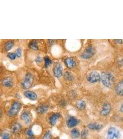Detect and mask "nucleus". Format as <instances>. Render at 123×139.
I'll list each match as a JSON object with an SVG mask.
<instances>
[{"label":"nucleus","mask_w":123,"mask_h":139,"mask_svg":"<svg viewBox=\"0 0 123 139\" xmlns=\"http://www.w3.org/2000/svg\"><path fill=\"white\" fill-rule=\"evenodd\" d=\"M14 77L8 72L0 79V85L6 89H10L13 87L14 84Z\"/></svg>","instance_id":"nucleus-1"},{"label":"nucleus","mask_w":123,"mask_h":139,"mask_svg":"<svg viewBox=\"0 0 123 139\" xmlns=\"http://www.w3.org/2000/svg\"><path fill=\"white\" fill-rule=\"evenodd\" d=\"M101 79L103 84L107 87H111L113 86L114 82V77L110 72H105L102 73Z\"/></svg>","instance_id":"nucleus-2"},{"label":"nucleus","mask_w":123,"mask_h":139,"mask_svg":"<svg viewBox=\"0 0 123 139\" xmlns=\"http://www.w3.org/2000/svg\"><path fill=\"white\" fill-rule=\"evenodd\" d=\"M15 41L14 40H4L0 43V51L6 53L11 50L15 45Z\"/></svg>","instance_id":"nucleus-3"},{"label":"nucleus","mask_w":123,"mask_h":139,"mask_svg":"<svg viewBox=\"0 0 123 139\" xmlns=\"http://www.w3.org/2000/svg\"><path fill=\"white\" fill-rule=\"evenodd\" d=\"M34 81L33 76L30 72L26 73L21 82V86L24 89L27 90L33 85Z\"/></svg>","instance_id":"nucleus-4"},{"label":"nucleus","mask_w":123,"mask_h":139,"mask_svg":"<svg viewBox=\"0 0 123 139\" xmlns=\"http://www.w3.org/2000/svg\"><path fill=\"white\" fill-rule=\"evenodd\" d=\"M22 104L19 101H15L12 104L8 112V115L11 116H14L19 113Z\"/></svg>","instance_id":"nucleus-5"},{"label":"nucleus","mask_w":123,"mask_h":139,"mask_svg":"<svg viewBox=\"0 0 123 139\" xmlns=\"http://www.w3.org/2000/svg\"><path fill=\"white\" fill-rule=\"evenodd\" d=\"M120 137L119 131L114 127H110L108 131L107 139H118Z\"/></svg>","instance_id":"nucleus-6"},{"label":"nucleus","mask_w":123,"mask_h":139,"mask_svg":"<svg viewBox=\"0 0 123 139\" xmlns=\"http://www.w3.org/2000/svg\"><path fill=\"white\" fill-rule=\"evenodd\" d=\"M87 79L89 82L91 83L98 82L101 80V76L98 72L94 71L90 72L88 75Z\"/></svg>","instance_id":"nucleus-7"},{"label":"nucleus","mask_w":123,"mask_h":139,"mask_svg":"<svg viewBox=\"0 0 123 139\" xmlns=\"http://www.w3.org/2000/svg\"><path fill=\"white\" fill-rule=\"evenodd\" d=\"M95 54V50L92 46L87 47L84 52L82 53L81 57L84 59H89L93 56Z\"/></svg>","instance_id":"nucleus-8"},{"label":"nucleus","mask_w":123,"mask_h":139,"mask_svg":"<svg viewBox=\"0 0 123 139\" xmlns=\"http://www.w3.org/2000/svg\"><path fill=\"white\" fill-rule=\"evenodd\" d=\"M62 67L61 64L57 63L53 69L54 75L57 77H61L62 75Z\"/></svg>","instance_id":"nucleus-9"},{"label":"nucleus","mask_w":123,"mask_h":139,"mask_svg":"<svg viewBox=\"0 0 123 139\" xmlns=\"http://www.w3.org/2000/svg\"><path fill=\"white\" fill-rule=\"evenodd\" d=\"M111 110V107L108 103H105L103 106L102 109L100 112V114L103 116H106L108 114Z\"/></svg>","instance_id":"nucleus-10"},{"label":"nucleus","mask_w":123,"mask_h":139,"mask_svg":"<svg viewBox=\"0 0 123 139\" xmlns=\"http://www.w3.org/2000/svg\"><path fill=\"white\" fill-rule=\"evenodd\" d=\"M11 131L14 134H18L20 132L22 127L20 124L15 123L13 124L11 127Z\"/></svg>","instance_id":"nucleus-11"},{"label":"nucleus","mask_w":123,"mask_h":139,"mask_svg":"<svg viewBox=\"0 0 123 139\" xmlns=\"http://www.w3.org/2000/svg\"><path fill=\"white\" fill-rule=\"evenodd\" d=\"M21 119L26 124H29L30 123L31 121V117L30 114L28 112L25 111L21 115Z\"/></svg>","instance_id":"nucleus-12"},{"label":"nucleus","mask_w":123,"mask_h":139,"mask_svg":"<svg viewBox=\"0 0 123 139\" xmlns=\"http://www.w3.org/2000/svg\"><path fill=\"white\" fill-rule=\"evenodd\" d=\"M61 114L59 113L54 114H52L49 118V123L52 126L55 125L58 120L61 117Z\"/></svg>","instance_id":"nucleus-13"},{"label":"nucleus","mask_w":123,"mask_h":139,"mask_svg":"<svg viewBox=\"0 0 123 139\" xmlns=\"http://www.w3.org/2000/svg\"><path fill=\"white\" fill-rule=\"evenodd\" d=\"M24 95L26 98L31 100H36L37 98V95L35 93L31 90H26L24 92Z\"/></svg>","instance_id":"nucleus-14"},{"label":"nucleus","mask_w":123,"mask_h":139,"mask_svg":"<svg viewBox=\"0 0 123 139\" xmlns=\"http://www.w3.org/2000/svg\"><path fill=\"white\" fill-rule=\"evenodd\" d=\"M79 121L77 119L74 117H71L67 121V126L70 128H72L77 125Z\"/></svg>","instance_id":"nucleus-15"},{"label":"nucleus","mask_w":123,"mask_h":139,"mask_svg":"<svg viewBox=\"0 0 123 139\" xmlns=\"http://www.w3.org/2000/svg\"><path fill=\"white\" fill-rule=\"evenodd\" d=\"M65 63L67 67L72 69L76 65V62L72 57H67L65 60Z\"/></svg>","instance_id":"nucleus-16"},{"label":"nucleus","mask_w":123,"mask_h":139,"mask_svg":"<svg viewBox=\"0 0 123 139\" xmlns=\"http://www.w3.org/2000/svg\"><path fill=\"white\" fill-rule=\"evenodd\" d=\"M115 91L118 95L122 96L123 94V82L122 81L118 82L115 88Z\"/></svg>","instance_id":"nucleus-17"},{"label":"nucleus","mask_w":123,"mask_h":139,"mask_svg":"<svg viewBox=\"0 0 123 139\" xmlns=\"http://www.w3.org/2000/svg\"><path fill=\"white\" fill-rule=\"evenodd\" d=\"M48 106L46 105H42L39 106L37 108H36V111L37 113L40 114H44L46 113L47 111L48 110Z\"/></svg>","instance_id":"nucleus-18"},{"label":"nucleus","mask_w":123,"mask_h":139,"mask_svg":"<svg viewBox=\"0 0 123 139\" xmlns=\"http://www.w3.org/2000/svg\"><path fill=\"white\" fill-rule=\"evenodd\" d=\"M88 128L91 129V130H100L102 128V125L100 124L90 123L88 125Z\"/></svg>","instance_id":"nucleus-19"},{"label":"nucleus","mask_w":123,"mask_h":139,"mask_svg":"<svg viewBox=\"0 0 123 139\" xmlns=\"http://www.w3.org/2000/svg\"><path fill=\"white\" fill-rule=\"evenodd\" d=\"M29 47L33 50H37L38 49V46L37 42L36 40L31 41L29 43Z\"/></svg>","instance_id":"nucleus-20"},{"label":"nucleus","mask_w":123,"mask_h":139,"mask_svg":"<svg viewBox=\"0 0 123 139\" xmlns=\"http://www.w3.org/2000/svg\"><path fill=\"white\" fill-rule=\"evenodd\" d=\"M6 54V57L12 61H14L17 58L14 52H8Z\"/></svg>","instance_id":"nucleus-21"},{"label":"nucleus","mask_w":123,"mask_h":139,"mask_svg":"<svg viewBox=\"0 0 123 139\" xmlns=\"http://www.w3.org/2000/svg\"><path fill=\"white\" fill-rule=\"evenodd\" d=\"M7 73V71L4 65L0 63V79L5 76Z\"/></svg>","instance_id":"nucleus-22"},{"label":"nucleus","mask_w":123,"mask_h":139,"mask_svg":"<svg viewBox=\"0 0 123 139\" xmlns=\"http://www.w3.org/2000/svg\"><path fill=\"white\" fill-rule=\"evenodd\" d=\"M85 106H86V104H85V102L82 100L78 101L76 103V107L77 108L80 110L83 109L85 108Z\"/></svg>","instance_id":"nucleus-23"},{"label":"nucleus","mask_w":123,"mask_h":139,"mask_svg":"<svg viewBox=\"0 0 123 139\" xmlns=\"http://www.w3.org/2000/svg\"><path fill=\"white\" fill-rule=\"evenodd\" d=\"M71 134L72 135V137L74 139H76L79 137L80 135V133L79 130L77 129H73L71 131Z\"/></svg>","instance_id":"nucleus-24"},{"label":"nucleus","mask_w":123,"mask_h":139,"mask_svg":"<svg viewBox=\"0 0 123 139\" xmlns=\"http://www.w3.org/2000/svg\"><path fill=\"white\" fill-rule=\"evenodd\" d=\"M64 77L67 80L71 81L73 79V76L71 72H65V75H64Z\"/></svg>","instance_id":"nucleus-25"},{"label":"nucleus","mask_w":123,"mask_h":139,"mask_svg":"<svg viewBox=\"0 0 123 139\" xmlns=\"http://www.w3.org/2000/svg\"><path fill=\"white\" fill-rule=\"evenodd\" d=\"M14 52L16 55V56L18 58H20L22 56V49L19 47L16 49Z\"/></svg>","instance_id":"nucleus-26"},{"label":"nucleus","mask_w":123,"mask_h":139,"mask_svg":"<svg viewBox=\"0 0 123 139\" xmlns=\"http://www.w3.org/2000/svg\"><path fill=\"white\" fill-rule=\"evenodd\" d=\"M45 60V67H48L49 65H50L52 63L51 60L49 58V57L46 56L44 58Z\"/></svg>","instance_id":"nucleus-27"},{"label":"nucleus","mask_w":123,"mask_h":139,"mask_svg":"<svg viewBox=\"0 0 123 139\" xmlns=\"http://www.w3.org/2000/svg\"><path fill=\"white\" fill-rule=\"evenodd\" d=\"M2 139H10L11 135L8 132H4L1 134Z\"/></svg>","instance_id":"nucleus-28"},{"label":"nucleus","mask_w":123,"mask_h":139,"mask_svg":"<svg viewBox=\"0 0 123 139\" xmlns=\"http://www.w3.org/2000/svg\"><path fill=\"white\" fill-rule=\"evenodd\" d=\"M52 134L50 131H48L45 134L42 139H51Z\"/></svg>","instance_id":"nucleus-29"},{"label":"nucleus","mask_w":123,"mask_h":139,"mask_svg":"<svg viewBox=\"0 0 123 139\" xmlns=\"http://www.w3.org/2000/svg\"><path fill=\"white\" fill-rule=\"evenodd\" d=\"M26 133L30 137H32L33 136V133L30 129H26Z\"/></svg>","instance_id":"nucleus-30"},{"label":"nucleus","mask_w":123,"mask_h":139,"mask_svg":"<svg viewBox=\"0 0 123 139\" xmlns=\"http://www.w3.org/2000/svg\"><path fill=\"white\" fill-rule=\"evenodd\" d=\"M88 133V131L87 130H86V129H84L82 131L81 135H82V137L83 139H85L86 138Z\"/></svg>","instance_id":"nucleus-31"},{"label":"nucleus","mask_w":123,"mask_h":139,"mask_svg":"<svg viewBox=\"0 0 123 139\" xmlns=\"http://www.w3.org/2000/svg\"><path fill=\"white\" fill-rule=\"evenodd\" d=\"M114 41L117 43V44H122L123 42H122V39H117V40H115Z\"/></svg>","instance_id":"nucleus-32"},{"label":"nucleus","mask_w":123,"mask_h":139,"mask_svg":"<svg viewBox=\"0 0 123 139\" xmlns=\"http://www.w3.org/2000/svg\"><path fill=\"white\" fill-rule=\"evenodd\" d=\"M41 57H38L36 59V62H41Z\"/></svg>","instance_id":"nucleus-33"},{"label":"nucleus","mask_w":123,"mask_h":139,"mask_svg":"<svg viewBox=\"0 0 123 139\" xmlns=\"http://www.w3.org/2000/svg\"><path fill=\"white\" fill-rule=\"evenodd\" d=\"M120 111L121 112H122L123 111V104L121 105V108H120Z\"/></svg>","instance_id":"nucleus-34"},{"label":"nucleus","mask_w":123,"mask_h":139,"mask_svg":"<svg viewBox=\"0 0 123 139\" xmlns=\"http://www.w3.org/2000/svg\"><path fill=\"white\" fill-rule=\"evenodd\" d=\"M1 115H2V111H1V109L0 108V118L1 117Z\"/></svg>","instance_id":"nucleus-35"},{"label":"nucleus","mask_w":123,"mask_h":139,"mask_svg":"<svg viewBox=\"0 0 123 139\" xmlns=\"http://www.w3.org/2000/svg\"><path fill=\"white\" fill-rule=\"evenodd\" d=\"M28 139H35L34 138H32V137H31V138H29Z\"/></svg>","instance_id":"nucleus-36"},{"label":"nucleus","mask_w":123,"mask_h":139,"mask_svg":"<svg viewBox=\"0 0 123 139\" xmlns=\"http://www.w3.org/2000/svg\"><path fill=\"white\" fill-rule=\"evenodd\" d=\"M56 139H59V138H56Z\"/></svg>","instance_id":"nucleus-37"},{"label":"nucleus","mask_w":123,"mask_h":139,"mask_svg":"<svg viewBox=\"0 0 123 139\" xmlns=\"http://www.w3.org/2000/svg\"></svg>","instance_id":"nucleus-38"}]
</instances>
